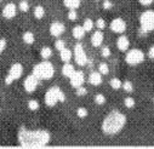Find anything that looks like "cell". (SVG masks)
<instances>
[{"mask_svg":"<svg viewBox=\"0 0 154 149\" xmlns=\"http://www.w3.org/2000/svg\"><path fill=\"white\" fill-rule=\"evenodd\" d=\"M17 141L23 148H40L50 143L51 133L43 129H27L22 126L18 130Z\"/></svg>","mask_w":154,"mask_h":149,"instance_id":"cell-1","label":"cell"},{"mask_svg":"<svg viewBox=\"0 0 154 149\" xmlns=\"http://www.w3.org/2000/svg\"><path fill=\"white\" fill-rule=\"evenodd\" d=\"M128 123V118L119 110H112L102 120L101 130L106 136H115L123 131Z\"/></svg>","mask_w":154,"mask_h":149,"instance_id":"cell-2","label":"cell"},{"mask_svg":"<svg viewBox=\"0 0 154 149\" xmlns=\"http://www.w3.org/2000/svg\"><path fill=\"white\" fill-rule=\"evenodd\" d=\"M32 74H34L39 80H50L55 75V67L49 59H44L34 65Z\"/></svg>","mask_w":154,"mask_h":149,"instance_id":"cell-3","label":"cell"},{"mask_svg":"<svg viewBox=\"0 0 154 149\" xmlns=\"http://www.w3.org/2000/svg\"><path fill=\"white\" fill-rule=\"evenodd\" d=\"M154 30V10H146L140 15V33L146 35Z\"/></svg>","mask_w":154,"mask_h":149,"instance_id":"cell-4","label":"cell"},{"mask_svg":"<svg viewBox=\"0 0 154 149\" xmlns=\"http://www.w3.org/2000/svg\"><path fill=\"white\" fill-rule=\"evenodd\" d=\"M146 58V53L140 49H131L126 51L125 55V62L129 65H138L141 64Z\"/></svg>","mask_w":154,"mask_h":149,"instance_id":"cell-5","label":"cell"},{"mask_svg":"<svg viewBox=\"0 0 154 149\" xmlns=\"http://www.w3.org/2000/svg\"><path fill=\"white\" fill-rule=\"evenodd\" d=\"M22 74H23V65H22L21 63H14V64L10 67V69H9L8 74H6L5 84H6V85H11L14 81L21 79Z\"/></svg>","mask_w":154,"mask_h":149,"instance_id":"cell-6","label":"cell"},{"mask_svg":"<svg viewBox=\"0 0 154 149\" xmlns=\"http://www.w3.org/2000/svg\"><path fill=\"white\" fill-rule=\"evenodd\" d=\"M62 90L58 87V86H51L46 93H45V97H44V101H45V104L50 108L55 107L57 103H60V95H61Z\"/></svg>","mask_w":154,"mask_h":149,"instance_id":"cell-7","label":"cell"},{"mask_svg":"<svg viewBox=\"0 0 154 149\" xmlns=\"http://www.w3.org/2000/svg\"><path fill=\"white\" fill-rule=\"evenodd\" d=\"M73 57H74L75 63L78 64L79 67H84V65L88 64L89 58H88V55H86V52L84 50V46L80 43L75 44L74 50H73Z\"/></svg>","mask_w":154,"mask_h":149,"instance_id":"cell-8","label":"cell"},{"mask_svg":"<svg viewBox=\"0 0 154 149\" xmlns=\"http://www.w3.org/2000/svg\"><path fill=\"white\" fill-rule=\"evenodd\" d=\"M39 79H38L34 74H29L28 77H26V79H24V81H23V89L26 90V92H28V93H33L35 90H36V87H38V85H39Z\"/></svg>","mask_w":154,"mask_h":149,"instance_id":"cell-9","label":"cell"},{"mask_svg":"<svg viewBox=\"0 0 154 149\" xmlns=\"http://www.w3.org/2000/svg\"><path fill=\"white\" fill-rule=\"evenodd\" d=\"M109 28L113 33H117V34H123L125 30H126V22L120 18V17H117L112 20V22L109 23Z\"/></svg>","mask_w":154,"mask_h":149,"instance_id":"cell-10","label":"cell"},{"mask_svg":"<svg viewBox=\"0 0 154 149\" xmlns=\"http://www.w3.org/2000/svg\"><path fill=\"white\" fill-rule=\"evenodd\" d=\"M69 81H70L72 87H74V89L79 87V86H83L84 83H85V74H84V71L75 70L73 73V75L69 78Z\"/></svg>","mask_w":154,"mask_h":149,"instance_id":"cell-11","label":"cell"},{"mask_svg":"<svg viewBox=\"0 0 154 149\" xmlns=\"http://www.w3.org/2000/svg\"><path fill=\"white\" fill-rule=\"evenodd\" d=\"M49 32L52 36L55 38H60V36L66 32V26L62 23V22H58V21H55L50 24V28H49Z\"/></svg>","mask_w":154,"mask_h":149,"instance_id":"cell-12","label":"cell"},{"mask_svg":"<svg viewBox=\"0 0 154 149\" xmlns=\"http://www.w3.org/2000/svg\"><path fill=\"white\" fill-rule=\"evenodd\" d=\"M17 14V6L14 3H9L3 9V16L6 20H12Z\"/></svg>","mask_w":154,"mask_h":149,"instance_id":"cell-13","label":"cell"},{"mask_svg":"<svg viewBox=\"0 0 154 149\" xmlns=\"http://www.w3.org/2000/svg\"><path fill=\"white\" fill-rule=\"evenodd\" d=\"M102 77L103 75H102V74L98 70L97 71H91L89 74V78H88L89 84H91L92 86H100L102 84V81H103V78Z\"/></svg>","mask_w":154,"mask_h":149,"instance_id":"cell-14","label":"cell"},{"mask_svg":"<svg viewBox=\"0 0 154 149\" xmlns=\"http://www.w3.org/2000/svg\"><path fill=\"white\" fill-rule=\"evenodd\" d=\"M103 40H104V35L102 33V30H96L92 35H91V45L94 47H100L102 44H103Z\"/></svg>","mask_w":154,"mask_h":149,"instance_id":"cell-15","label":"cell"},{"mask_svg":"<svg viewBox=\"0 0 154 149\" xmlns=\"http://www.w3.org/2000/svg\"><path fill=\"white\" fill-rule=\"evenodd\" d=\"M117 47L119 51H123V52H126L130 47V40L126 35H120L119 38L117 39Z\"/></svg>","mask_w":154,"mask_h":149,"instance_id":"cell-16","label":"cell"},{"mask_svg":"<svg viewBox=\"0 0 154 149\" xmlns=\"http://www.w3.org/2000/svg\"><path fill=\"white\" fill-rule=\"evenodd\" d=\"M86 32L85 29L83 28V26H75L72 30V35H73V38L76 39V40H82L84 36H85Z\"/></svg>","mask_w":154,"mask_h":149,"instance_id":"cell-17","label":"cell"},{"mask_svg":"<svg viewBox=\"0 0 154 149\" xmlns=\"http://www.w3.org/2000/svg\"><path fill=\"white\" fill-rule=\"evenodd\" d=\"M75 71V67L73 64H70L69 62H67L66 64H63L62 67V74H63V77L64 78H70L73 75V73Z\"/></svg>","mask_w":154,"mask_h":149,"instance_id":"cell-18","label":"cell"},{"mask_svg":"<svg viewBox=\"0 0 154 149\" xmlns=\"http://www.w3.org/2000/svg\"><path fill=\"white\" fill-rule=\"evenodd\" d=\"M82 4V0H63V5L68 10H78Z\"/></svg>","mask_w":154,"mask_h":149,"instance_id":"cell-19","label":"cell"},{"mask_svg":"<svg viewBox=\"0 0 154 149\" xmlns=\"http://www.w3.org/2000/svg\"><path fill=\"white\" fill-rule=\"evenodd\" d=\"M72 57H73V52H72L69 49L64 47V49H62V50L60 51V58H61L62 62L67 63V62H69V61L72 59Z\"/></svg>","mask_w":154,"mask_h":149,"instance_id":"cell-20","label":"cell"},{"mask_svg":"<svg viewBox=\"0 0 154 149\" xmlns=\"http://www.w3.org/2000/svg\"><path fill=\"white\" fill-rule=\"evenodd\" d=\"M22 40H23V43H26L27 45H32V44H34V41H35V36H34V34H33L32 32H24V33L22 34Z\"/></svg>","mask_w":154,"mask_h":149,"instance_id":"cell-21","label":"cell"},{"mask_svg":"<svg viewBox=\"0 0 154 149\" xmlns=\"http://www.w3.org/2000/svg\"><path fill=\"white\" fill-rule=\"evenodd\" d=\"M33 14H34V17H35L36 20H42V18L45 16V9H44V6H42V5L35 6Z\"/></svg>","mask_w":154,"mask_h":149,"instance_id":"cell-22","label":"cell"},{"mask_svg":"<svg viewBox=\"0 0 154 149\" xmlns=\"http://www.w3.org/2000/svg\"><path fill=\"white\" fill-rule=\"evenodd\" d=\"M51 56H52V50H51V47L44 46V47L40 50V57H42L43 59H49V58H51Z\"/></svg>","mask_w":154,"mask_h":149,"instance_id":"cell-23","label":"cell"},{"mask_svg":"<svg viewBox=\"0 0 154 149\" xmlns=\"http://www.w3.org/2000/svg\"><path fill=\"white\" fill-rule=\"evenodd\" d=\"M109 85H110V87L114 89V90H119V89H122L123 81H122L119 78H112V79L109 80Z\"/></svg>","mask_w":154,"mask_h":149,"instance_id":"cell-24","label":"cell"},{"mask_svg":"<svg viewBox=\"0 0 154 149\" xmlns=\"http://www.w3.org/2000/svg\"><path fill=\"white\" fill-rule=\"evenodd\" d=\"M94 27H95V22H94L91 18H86V20L84 21V23H83V28L85 29L86 33L91 32V30L94 29Z\"/></svg>","mask_w":154,"mask_h":149,"instance_id":"cell-25","label":"cell"},{"mask_svg":"<svg viewBox=\"0 0 154 149\" xmlns=\"http://www.w3.org/2000/svg\"><path fill=\"white\" fill-rule=\"evenodd\" d=\"M27 105H28V109L32 110V111H35V110H38L40 108V104H39V102H38L36 99H29Z\"/></svg>","mask_w":154,"mask_h":149,"instance_id":"cell-26","label":"cell"},{"mask_svg":"<svg viewBox=\"0 0 154 149\" xmlns=\"http://www.w3.org/2000/svg\"><path fill=\"white\" fill-rule=\"evenodd\" d=\"M98 71L102 74V75H107V74L109 73V67H108V64L106 63V62H101L100 64H98Z\"/></svg>","mask_w":154,"mask_h":149,"instance_id":"cell-27","label":"cell"},{"mask_svg":"<svg viewBox=\"0 0 154 149\" xmlns=\"http://www.w3.org/2000/svg\"><path fill=\"white\" fill-rule=\"evenodd\" d=\"M122 87H123V89H124V91H125V92H128V93H131V92L134 91V84H132L130 80L124 81V83H123V85H122Z\"/></svg>","mask_w":154,"mask_h":149,"instance_id":"cell-28","label":"cell"},{"mask_svg":"<svg viewBox=\"0 0 154 149\" xmlns=\"http://www.w3.org/2000/svg\"><path fill=\"white\" fill-rule=\"evenodd\" d=\"M76 115H78V118H80V119H84V118H86L89 115V111H88L86 108L80 107V108L76 109Z\"/></svg>","mask_w":154,"mask_h":149,"instance_id":"cell-29","label":"cell"},{"mask_svg":"<svg viewBox=\"0 0 154 149\" xmlns=\"http://www.w3.org/2000/svg\"><path fill=\"white\" fill-rule=\"evenodd\" d=\"M18 9L22 12H28L29 11V3L27 0H21L20 4H18Z\"/></svg>","mask_w":154,"mask_h":149,"instance_id":"cell-30","label":"cell"},{"mask_svg":"<svg viewBox=\"0 0 154 149\" xmlns=\"http://www.w3.org/2000/svg\"><path fill=\"white\" fill-rule=\"evenodd\" d=\"M124 104H125L126 108L131 109V108H134V107L136 105V101H135L134 97H126V98L124 99Z\"/></svg>","mask_w":154,"mask_h":149,"instance_id":"cell-31","label":"cell"},{"mask_svg":"<svg viewBox=\"0 0 154 149\" xmlns=\"http://www.w3.org/2000/svg\"><path fill=\"white\" fill-rule=\"evenodd\" d=\"M106 96L104 95H102V93H97L96 96H95V103L96 104H98V105H103L104 103H106Z\"/></svg>","mask_w":154,"mask_h":149,"instance_id":"cell-32","label":"cell"},{"mask_svg":"<svg viewBox=\"0 0 154 149\" xmlns=\"http://www.w3.org/2000/svg\"><path fill=\"white\" fill-rule=\"evenodd\" d=\"M106 26H107V23L103 18H97L95 22V27H97V29H100V30H103L106 28Z\"/></svg>","mask_w":154,"mask_h":149,"instance_id":"cell-33","label":"cell"},{"mask_svg":"<svg viewBox=\"0 0 154 149\" xmlns=\"http://www.w3.org/2000/svg\"><path fill=\"white\" fill-rule=\"evenodd\" d=\"M55 47H56V50H58V51H61L62 49H64L66 47V43H64V40H62V39H57L56 41H55Z\"/></svg>","mask_w":154,"mask_h":149,"instance_id":"cell-34","label":"cell"},{"mask_svg":"<svg viewBox=\"0 0 154 149\" xmlns=\"http://www.w3.org/2000/svg\"><path fill=\"white\" fill-rule=\"evenodd\" d=\"M75 90H76V96H79V97H83V96H85L88 93V90H86V87H84V85L76 87Z\"/></svg>","mask_w":154,"mask_h":149,"instance_id":"cell-35","label":"cell"},{"mask_svg":"<svg viewBox=\"0 0 154 149\" xmlns=\"http://www.w3.org/2000/svg\"><path fill=\"white\" fill-rule=\"evenodd\" d=\"M68 20L69 21H76L78 20V12H76V10H69L68 11Z\"/></svg>","mask_w":154,"mask_h":149,"instance_id":"cell-36","label":"cell"},{"mask_svg":"<svg viewBox=\"0 0 154 149\" xmlns=\"http://www.w3.org/2000/svg\"><path fill=\"white\" fill-rule=\"evenodd\" d=\"M101 55H102L103 58H108V57L110 56V49H109L108 46H103V47L101 49Z\"/></svg>","mask_w":154,"mask_h":149,"instance_id":"cell-37","label":"cell"},{"mask_svg":"<svg viewBox=\"0 0 154 149\" xmlns=\"http://www.w3.org/2000/svg\"><path fill=\"white\" fill-rule=\"evenodd\" d=\"M6 45H8L6 40H5V39H3V38H0V55H2V53L5 51Z\"/></svg>","mask_w":154,"mask_h":149,"instance_id":"cell-38","label":"cell"},{"mask_svg":"<svg viewBox=\"0 0 154 149\" xmlns=\"http://www.w3.org/2000/svg\"><path fill=\"white\" fill-rule=\"evenodd\" d=\"M102 6H103L104 10H110V9L113 8V3L110 2V0H104L103 4H102Z\"/></svg>","mask_w":154,"mask_h":149,"instance_id":"cell-39","label":"cell"},{"mask_svg":"<svg viewBox=\"0 0 154 149\" xmlns=\"http://www.w3.org/2000/svg\"><path fill=\"white\" fill-rule=\"evenodd\" d=\"M138 3L142 5V6H149L154 3V0H138Z\"/></svg>","mask_w":154,"mask_h":149,"instance_id":"cell-40","label":"cell"},{"mask_svg":"<svg viewBox=\"0 0 154 149\" xmlns=\"http://www.w3.org/2000/svg\"><path fill=\"white\" fill-rule=\"evenodd\" d=\"M147 56H148V57H149L150 59H154V45H153V46H150V47L148 49Z\"/></svg>","mask_w":154,"mask_h":149,"instance_id":"cell-41","label":"cell"},{"mask_svg":"<svg viewBox=\"0 0 154 149\" xmlns=\"http://www.w3.org/2000/svg\"><path fill=\"white\" fill-rule=\"evenodd\" d=\"M153 103H154V97H153Z\"/></svg>","mask_w":154,"mask_h":149,"instance_id":"cell-42","label":"cell"},{"mask_svg":"<svg viewBox=\"0 0 154 149\" xmlns=\"http://www.w3.org/2000/svg\"><path fill=\"white\" fill-rule=\"evenodd\" d=\"M95 2H100V0H95Z\"/></svg>","mask_w":154,"mask_h":149,"instance_id":"cell-43","label":"cell"},{"mask_svg":"<svg viewBox=\"0 0 154 149\" xmlns=\"http://www.w3.org/2000/svg\"><path fill=\"white\" fill-rule=\"evenodd\" d=\"M0 110H2V107H0Z\"/></svg>","mask_w":154,"mask_h":149,"instance_id":"cell-44","label":"cell"},{"mask_svg":"<svg viewBox=\"0 0 154 149\" xmlns=\"http://www.w3.org/2000/svg\"><path fill=\"white\" fill-rule=\"evenodd\" d=\"M0 2H3V0H0Z\"/></svg>","mask_w":154,"mask_h":149,"instance_id":"cell-45","label":"cell"}]
</instances>
